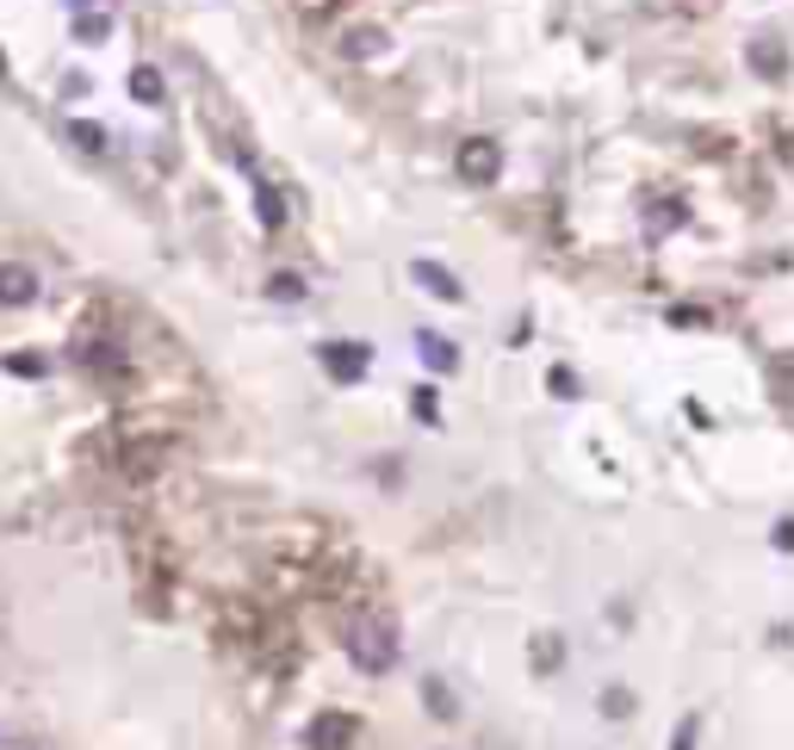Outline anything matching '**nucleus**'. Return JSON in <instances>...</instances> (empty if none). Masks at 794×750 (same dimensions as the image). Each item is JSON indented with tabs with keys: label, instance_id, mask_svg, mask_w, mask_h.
<instances>
[{
	"label": "nucleus",
	"instance_id": "f257e3e1",
	"mask_svg": "<svg viewBox=\"0 0 794 750\" xmlns=\"http://www.w3.org/2000/svg\"><path fill=\"white\" fill-rule=\"evenodd\" d=\"M335 633H342V652L354 657V670L386 676L391 664H398V627H391L379 608H348Z\"/></svg>",
	"mask_w": 794,
	"mask_h": 750
},
{
	"label": "nucleus",
	"instance_id": "f03ea898",
	"mask_svg": "<svg viewBox=\"0 0 794 750\" xmlns=\"http://www.w3.org/2000/svg\"><path fill=\"white\" fill-rule=\"evenodd\" d=\"M497 168H503V150H497L490 136H465V143H460V180H472V187H490V180H497Z\"/></svg>",
	"mask_w": 794,
	"mask_h": 750
},
{
	"label": "nucleus",
	"instance_id": "7ed1b4c3",
	"mask_svg": "<svg viewBox=\"0 0 794 750\" xmlns=\"http://www.w3.org/2000/svg\"><path fill=\"white\" fill-rule=\"evenodd\" d=\"M305 745L310 750H348L354 745V719L348 713H317L305 726Z\"/></svg>",
	"mask_w": 794,
	"mask_h": 750
},
{
	"label": "nucleus",
	"instance_id": "20e7f679",
	"mask_svg": "<svg viewBox=\"0 0 794 750\" xmlns=\"http://www.w3.org/2000/svg\"><path fill=\"white\" fill-rule=\"evenodd\" d=\"M367 360H372L367 342H330L323 347V366H330V379H342V385H354V379L367 372Z\"/></svg>",
	"mask_w": 794,
	"mask_h": 750
},
{
	"label": "nucleus",
	"instance_id": "39448f33",
	"mask_svg": "<svg viewBox=\"0 0 794 750\" xmlns=\"http://www.w3.org/2000/svg\"><path fill=\"white\" fill-rule=\"evenodd\" d=\"M38 298V273L20 267V261H7L0 267V305H32Z\"/></svg>",
	"mask_w": 794,
	"mask_h": 750
},
{
	"label": "nucleus",
	"instance_id": "423d86ee",
	"mask_svg": "<svg viewBox=\"0 0 794 750\" xmlns=\"http://www.w3.org/2000/svg\"><path fill=\"white\" fill-rule=\"evenodd\" d=\"M416 347H423L428 372H453V366H460V347H453V342H441L435 329H423V335H416Z\"/></svg>",
	"mask_w": 794,
	"mask_h": 750
},
{
	"label": "nucleus",
	"instance_id": "0eeeda50",
	"mask_svg": "<svg viewBox=\"0 0 794 750\" xmlns=\"http://www.w3.org/2000/svg\"><path fill=\"white\" fill-rule=\"evenodd\" d=\"M81 360L94 366V372H112V379H125V354H118L112 342H81Z\"/></svg>",
	"mask_w": 794,
	"mask_h": 750
},
{
	"label": "nucleus",
	"instance_id": "6e6552de",
	"mask_svg": "<svg viewBox=\"0 0 794 750\" xmlns=\"http://www.w3.org/2000/svg\"><path fill=\"white\" fill-rule=\"evenodd\" d=\"M416 279H423L435 298H460V279H453V273H441L435 261H416Z\"/></svg>",
	"mask_w": 794,
	"mask_h": 750
},
{
	"label": "nucleus",
	"instance_id": "1a4fd4ad",
	"mask_svg": "<svg viewBox=\"0 0 794 750\" xmlns=\"http://www.w3.org/2000/svg\"><path fill=\"white\" fill-rule=\"evenodd\" d=\"M254 193H261V224H268V230H280V224H286V205H280V193H273L268 180H254Z\"/></svg>",
	"mask_w": 794,
	"mask_h": 750
},
{
	"label": "nucleus",
	"instance_id": "9d476101",
	"mask_svg": "<svg viewBox=\"0 0 794 750\" xmlns=\"http://www.w3.org/2000/svg\"><path fill=\"white\" fill-rule=\"evenodd\" d=\"M69 136H75L87 155H106V131H99V124H87V118H75V124H69Z\"/></svg>",
	"mask_w": 794,
	"mask_h": 750
},
{
	"label": "nucleus",
	"instance_id": "9b49d317",
	"mask_svg": "<svg viewBox=\"0 0 794 750\" xmlns=\"http://www.w3.org/2000/svg\"><path fill=\"white\" fill-rule=\"evenodd\" d=\"M423 694H428V713H435V719H453V713H460V707H453V694H447L441 682H435V676L423 682Z\"/></svg>",
	"mask_w": 794,
	"mask_h": 750
},
{
	"label": "nucleus",
	"instance_id": "f8f14e48",
	"mask_svg": "<svg viewBox=\"0 0 794 750\" xmlns=\"http://www.w3.org/2000/svg\"><path fill=\"white\" fill-rule=\"evenodd\" d=\"M131 94L143 99V106H155V99H162V75H155V69H137V75H131Z\"/></svg>",
	"mask_w": 794,
	"mask_h": 750
},
{
	"label": "nucleus",
	"instance_id": "ddd939ff",
	"mask_svg": "<svg viewBox=\"0 0 794 750\" xmlns=\"http://www.w3.org/2000/svg\"><path fill=\"white\" fill-rule=\"evenodd\" d=\"M106 32H112V25H106V13H99V20H94V13H81V20H75V38L81 44H99Z\"/></svg>",
	"mask_w": 794,
	"mask_h": 750
},
{
	"label": "nucleus",
	"instance_id": "4468645a",
	"mask_svg": "<svg viewBox=\"0 0 794 750\" xmlns=\"http://www.w3.org/2000/svg\"><path fill=\"white\" fill-rule=\"evenodd\" d=\"M559 652H565V645H559L553 633H546V639H534V664H541V670H559Z\"/></svg>",
	"mask_w": 794,
	"mask_h": 750
},
{
	"label": "nucleus",
	"instance_id": "2eb2a0df",
	"mask_svg": "<svg viewBox=\"0 0 794 750\" xmlns=\"http://www.w3.org/2000/svg\"><path fill=\"white\" fill-rule=\"evenodd\" d=\"M379 50H386L379 32H354V38H348V57H379Z\"/></svg>",
	"mask_w": 794,
	"mask_h": 750
},
{
	"label": "nucleus",
	"instance_id": "dca6fc26",
	"mask_svg": "<svg viewBox=\"0 0 794 750\" xmlns=\"http://www.w3.org/2000/svg\"><path fill=\"white\" fill-rule=\"evenodd\" d=\"M602 713H608V719H627V713H633V694H627V689H608V694H602Z\"/></svg>",
	"mask_w": 794,
	"mask_h": 750
},
{
	"label": "nucleus",
	"instance_id": "f3484780",
	"mask_svg": "<svg viewBox=\"0 0 794 750\" xmlns=\"http://www.w3.org/2000/svg\"><path fill=\"white\" fill-rule=\"evenodd\" d=\"M652 212H659V217H652V236H659V230H677V224H683V205H677V199H671V205H652Z\"/></svg>",
	"mask_w": 794,
	"mask_h": 750
},
{
	"label": "nucleus",
	"instance_id": "a211bd4d",
	"mask_svg": "<svg viewBox=\"0 0 794 750\" xmlns=\"http://www.w3.org/2000/svg\"><path fill=\"white\" fill-rule=\"evenodd\" d=\"M751 62L763 75H775V69H782V50H775V44H751Z\"/></svg>",
	"mask_w": 794,
	"mask_h": 750
},
{
	"label": "nucleus",
	"instance_id": "6ab92c4d",
	"mask_svg": "<svg viewBox=\"0 0 794 750\" xmlns=\"http://www.w3.org/2000/svg\"><path fill=\"white\" fill-rule=\"evenodd\" d=\"M273 298H305V279H292V273H280V279H273Z\"/></svg>",
	"mask_w": 794,
	"mask_h": 750
},
{
	"label": "nucleus",
	"instance_id": "aec40b11",
	"mask_svg": "<svg viewBox=\"0 0 794 750\" xmlns=\"http://www.w3.org/2000/svg\"><path fill=\"white\" fill-rule=\"evenodd\" d=\"M7 366H13L20 379H38V372H44V366H38V354H13V360H7Z\"/></svg>",
	"mask_w": 794,
	"mask_h": 750
},
{
	"label": "nucleus",
	"instance_id": "412c9836",
	"mask_svg": "<svg viewBox=\"0 0 794 750\" xmlns=\"http://www.w3.org/2000/svg\"><path fill=\"white\" fill-rule=\"evenodd\" d=\"M696 719H683V726H677V738H671V750H696Z\"/></svg>",
	"mask_w": 794,
	"mask_h": 750
},
{
	"label": "nucleus",
	"instance_id": "4be33fe9",
	"mask_svg": "<svg viewBox=\"0 0 794 750\" xmlns=\"http://www.w3.org/2000/svg\"><path fill=\"white\" fill-rule=\"evenodd\" d=\"M416 416H423V422H435V416H441V409H435V391H416Z\"/></svg>",
	"mask_w": 794,
	"mask_h": 750
},
{
	"label": "nucleus",
	"instance_id": "5701e85b",
	"mask_svg": "<svg viewBox=\"0 0 794 750\" xmlns=\"http://www.w3.org/2000/svg\"><path fill=\"white\" fill-rule=\"evenodd\" d=\"M0 81H7V57H0Z\"/></svg>",
	"mask_w": 794,
	"mask_h": 750
},
{
	"label": "nucleus",
	"instance_id": "b1692460",
	"mask_svg": "<svg viewBox=\"0 0 794 750\" xmlns=\"http://www.w3.org/2000/svg\"><path fill=\"white\" fill-rule=\"evenodd\" d=\"M75 7H81V0H75Z\"/></svg>",
	"mask_w": 794,
	"mask_h": 750
}]
</instances>
